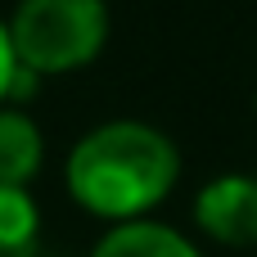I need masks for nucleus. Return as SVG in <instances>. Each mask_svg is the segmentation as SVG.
Wrapping results in <instances>:
<instances>
[{
  "label": "nucleus",
  "instance_id": "nucleus-1",
  "mask_svg": "<svg viewBox=\"0 0 257 257\" xmlns=\"http://www.w3.org/2000/svg\"><path fill=\"white\" fill-rule=\"evenodd\" d=\"M181 176L176 145L145 122H104L68 154V194L104 221H145Z\"/></svg>",
  "mask_w": 257,
  "mask_h": 257
},
{
  "label": "nucleus",
  "instance_id": "nucleus-2",
  "mask_svg": "<svg viewBox=\"0 0 257 257\" xmlns=\"http://www.w3.org/2000/svg\"><path fill=\"white\" fill-rule=\"evenodd\" d=\"M5 27H9L18 68L36 77H59L99 59L108 41V5L104 0H23Z\"/></svg>",
  "mask_w": 257,
  "mask_h": 257
},
{
  "label": "nucleus",
  "instance_id": "nucleus-3",
  "mask_svg": "<svg viewBox=\"0 0 257 257\" xmlns=\"http://www.w3.org/2000/svg\"><path fill=\"white\" fill-rule=\"evenodd\" d=\"M194 221L226 248H257V176L230 172L208 181L194 199Z\"/></svg>",
  "mask_w": 257,
  "mask_h": 257
},
{
  "label": "nucleus",
  "instance_id": "nucleus-4",
  "mask_svg": "<svg viewBox=\"0 0 257 257\" xmlns=\"http://www.w3.org/2000/svg\"><path fill=\"white\" fill-rule=\"evenodd\" d=\"M41 158H45L41 126L18 108H0V185L27 190V181L41 172Z\"/></svg>",
  "mask_w": 257,
  "mask_h": 257
},
{
  "label": "nucleus",
  "instance_id": "nucleus-5",
  "mask_svg": "<svg viewBox=\"0 0 257 257\" xmlns=\"http://www.w3.org/2000/svg\"><path fill=\"white\" fill-rule=\"evenodd\" d=\"M90 257H199V248L176 235L172 226H158V221H126V226H113Z\"/></svg>",
  "mask_w": 257,
  "mask_h": 257
},
{
  "label": "nucleus",
  "instance_id": "nucleus-6",
  "mask_svg": "<svg viewBox=\"0 0 257 257\" xmlns=\"http://www.w3.org/2000/svg\"><path fill=\"white\" fill-rule=\"evenodd\" d=\"M41 208L27 190L0 185V257H36Z\"/></svg>",
  "mask_w": 257,
  "mask_h": 257
},
{
  "label": "nucleus",
  "instance_id": "nucleus-7",
  "mask_svg": "<svg viewBox=\"0 0 257 257\" xmlns=\"http://www.w3.org/2000/svg\"><path fill=\"white\" fill-rule=\"evenodd\" d=\"M14 77H18V59H14V45H9V27L0 23V104L9 99Z\"/></svg>",
  "mask_w": 257,
  "mask_h": 257
}]
</instances>
